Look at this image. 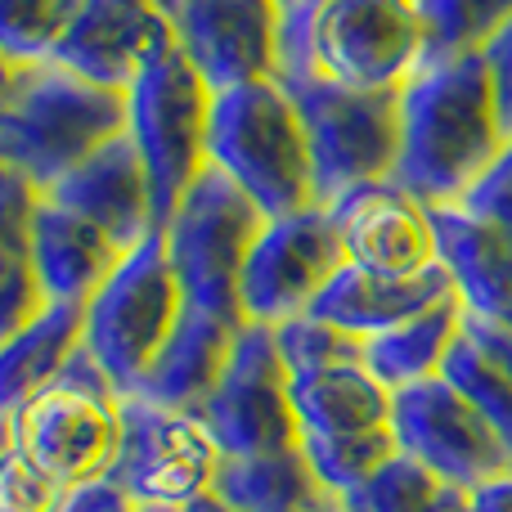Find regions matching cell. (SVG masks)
Segmentation results:
<instances>
[{
    "label": "cell",
    "mask_w": 512,
    "mask_h": 512,
    "mask_svg": "<svg viewBox=\"0 0 512 512\" xmlns=\"http://www.w3.org/2000/svg\"><path fill=\"white\" fill-rule=\"evenodd\" d=\"M45 194L59 198L77 216H86L90 225H99L122 252L140 248L149 234H158V203H153L149 171H144L131 135L108 140Z\"/></svg>",
    "instance_id": "cell-17"
},
{
    "label": "cell",
    "mask_w": 512,
    "mask_h": 512,
    "mask_svg": "<svg viewBox=\"0 0 512 512\" xmlns=\"http://www.w3.org/2000/svg\"><path fill=\"white\" fill-rule=\"evenodd\" d=\"M436 239H441V265L468 315L512 333V248L486 225H477L459 207H436Z\"/></svg>",
    "instance_id": "cell-22"
},
{
    "label": "cell",
    "mask_w": 512,
    "mask_h": 512,
    "mask_svg": "<svg viewBox=\"0 0 512 512\" xmlns=\"http://www.w3.org/2000/svg\"><path fill=\"white\" fill-rule=\"evenodd\" d=\"M423 23V63L481 54L512 23V0H414Z\"/></svg>",
    "instance_id": "cell-27"
},
{
    "label": "cell",
    "mask_w": 512,
    "mask_h": 512,
    "mask_svg": "<svg viewBox=\"0 0 512 512\" xmlns=\"http://www.w3.org/2000/svg\"><path fill=\"white\" fill-rule=\"evenodd\" d=\"M239 333L243 328L230 324V319H216L207 310L185 306L176 333L167 337L158 360L149 364L135 396L162 409H180V414H203V405L216 396L225 369H230Z\"/></svg>",
    "instance_id": "cell-19"
},
{
    "label": "cell",
    "mask_w": 512,
    "mask_h": 512,
    "mask_svg": "<svg viewBox=\"0 0 512 512\" xmlns=\"http://www.w3.org/2000/svg\"><path fill=\"white\" fill-rule=\"evenodd\" d=\"M81 346H86V306L68 301H45L18 333L0 337V414L54 387Z\"/></svg>",
    "instance_id": "cell-23"
},
{
    "label": "cell",
    "mask_w": 512,
    "mask_h": 512,
    "mask_svg": "<svg viewBox=\"0 0 512 512\" xmlns=\"http://www.w3.org/2000/svg\"><path fill=\"white\" fill-rule=\"evenodd\" d=\"M221 445L198 414L122 396V445L108 472L140 512H185L216 490Z\"/></svg>",
    "instance_id": "cell-10"
},
{
    "label": "cell",
    "mask_w": 512,
    "mask_h": 512,
    "mask_svg": "<svg viewBox=\"0 0 512 512\" xmlns=\"http://www.w3.org/2000/svg\"><path fill=\"white\" fill-rule=\"evenodd\" d=\"M126 135V90H108L59 59H0V167L50 189Z\"/></svg>",
    "instance_id": "cell-2"
},
{
    "label": "cell",
    "mask_w": 512,
    "mask_h": 512,
    "mask_svg": "<svg viewBox=\"0 0 512 512\" xmlns=\"http://www.w3.org/2000/svg\"><path fill=\"white\" fill-rule=\"evenodd\" d=\"M207 158L265 216H292L319 207L310 140L297 99L288 95L283 81H252V86L216 95Z\"/></svg>",
    "instance_id": "cell-4"
},
{
    "label": "cell",
    "mask_w": 512,
    "mask_h": 512,
    "mask_svg": "<svg viewBox=\"0 0 512 512\" xmlns=\"http://www.w3.org/2000/svg\"><path fill=\"white\" fill-rule=\"evenodd\" d=\"M59 512H140L131 504V495H126L122 486H113V481H86V486H72L68 499H63Z\"/></svg>",
    "instance_id": "cell-36"
},
{
    "label": "cell",
    "mask_w": 512,
    "mask_h": 512,
    "mask_svg": "<svg viewBox=\"0 0 512 512\" xmlns=\"http://www.w3.org/2000/svg\"><path fill=\"white\" fill-rule=\"evenodd\" d=\"M445 490L450 486H445L436 472H427L418 459L396 450L364 486H355L351 495H342L337 504L346 512H432V504Z\"/></svg>",
    "instance_id": "cell-29"
},
{
    "label": "cell",
    "mask_w": 512,
    "mask_h": 512,
    "mask_svg": "<svg viewBox=\"0 0 512 512\" xmlns=\"http://www.w3.org/2000/svg\"><path fill=\"white\" fill-rule=\"evenodd\" d=\"M216 90L198 77L180 45L149 63L126 90V135L140 153L158 203V230L171 221L180 198L212 167L207 135H212Z\"/></svg>",
    "instance_id": "cell-8"
},
{
    "label": "cell",
    "mask_w": 512,
    "mask_h": 512,
    "mask_svg": "<svg viewBox=\"0 0 512 512\" xmlns=\"http://www.w3.org/2000/svg\"><path fill=\"white\" fill-rule=\"evenodd\" d=\"M391 432L409 459H418L454 490H477L481 481L512 468V454L495 436V427L445 378H427L396 391L391 396Z\"/></svg>",
    "instance_id": "cell-14"
},
{
    "label": "cell",
    "mask_w": 512,
    "mask_h": 512,
    "mask_svg": "<svg viewBox=\"0 0 512 512\" xmlns=\"http://www.w3.org/2000/svg\"><path fill=\"white\" fill-rule=\"evenodd\" d=\"M441 378L454 382V387L463 391V400H468V405L477 409L490 427H495V436L504 441V450L512 454V382L477 351V346L468 342V333H463V342L450 351Z\"/></svg>",
    "instance_id": "cell-31"
},
{
    "label": "cell",
    "mask_w": 512,
    "mask_h": 512,
    "mask_svg": "<svg viewBox=\"0 0 512 512\" xmlns=\"http://www.w3.org/2000/svg\"><path fill=\"white\" fill-rule=\"evenodd\" d=\"M463 319H468V310H463L459 292H454V297L436 301L423 315L396 324L391 333L369 337L364 342V364L391 396L414 387V382L441 378L450 351L463 342Z\"/></svg>",
    "instance_id": "cell-25"
},
{
    "label": "cell",
    "mask_w": 512,
    "mask_h": 512,
    "mask_svg": "<svg viewBox=\"0 0 512 512\" xmlns=\"http://www.w3.org/2000/svg\"><path fill=\"white\" fill-rule=\"evenodd\" d=\"M292 409L301 423V441L391 432V391L373 378L364 360L292 373Z\"/></svg>",
    "instance_id": "cell-21"
},
{
    "label": "cell",
    "mask_w": 512,
    "mask_h": 512,
    "mask_svg": "<svg viewBox=\"0 0 512 512\" xmlns=\"http://www.w3.org/2000/svg\"><path fill=\"white\" fill-rule=\"evenodd\" d=\"M342 265V243H337V230L324 207L270 216L248 265H243V324L283 328L310 315L324 288L342 274Z\"/></svg>",
    "instance_id": "cell-11"
},
{
    "label": "cell",
    "mask_w": 512,
    "mask_h": 512,
    "mask_svg": "<svg viewBox=\"0 0 512 512\" xmlns=\"http://www.w3.org/2000/svg\"><path fill=\"white\" fill-rule=\"evenodd\" d=\"M274 342H279L288 373H306V369H319V364H342V360H364L360 337L342 333V328L324 324L315 315H301L292 324L274 328Z\"/></svg>",
    "instance_id": "cell-32"
},
{
    "label": "cell",
    "mask_w": 512,
    "mask_h": 512,
    "mask_svg": "<svg viewBox=\"0 0 512 512\" xmlns=\"http://www.w3.org/2000/svg\"><path fill=\"white\" fill-rule=\"evenodd\" d=\"M216 436L221 454H274L301 445L292 409V373L279 355L274 328L243 324L216 396L198 414Z\"/></svg>",
    "instance_id": "cell-13"
},
{
    "label": "cell",
    "mask_w": 512,
    "mask_h": 512,
    "mask_svg": "<svg viewBox=\"0 0 512 512\" xmlns=\"http://www.w3.org/2000/svg\"><path fill=\"white\" fill-rule=\"evenodd\" d=\"M0 512H59L72 486H63L59 477L27 459V450L9 436H0Z\"/></svg>",
    "instance_id": "cell-33"
},
{
    "label": "cell",
    "mask_w": 512,
    "mask_h": 512,
    "mask_svg": "<svg viewBox=\"0 0 512 512\" xmlns=\"http://www.w3.org/2000/svg\"><path fill=\"white\" fill-rule=\"evenodd\" d=\"M185 512H230V508H225L216 495H207V499H198V504H194V508H185Z\"/></svg>",
    "instance_id": "cell-40"
},
{
    "label": "cell",
    "mask_w": 512,
    "mask_h": 512,
    "mask_svg": "<svg viewBox=\"0 0 512 512\" xmlns=\"http://www.w3.org/2000/svg\"><path fill=\"white\" fill-rule=\"evenodd\" d=\"M36 198H41V189H32L23 176L0 167V337L18 333L45 306L32 265Z\"/></svg>",
    "instance_id": "cell-26"
},
{
    "label": "cell",
    "mask_w": 512,
    "mask_h": 512,
    "mask_svg": "<svg viewBox=\"0 0 512 512\" xmlns=\"http://www.w3.org/2000/svg\"><path fill=\"white\" fill-rule=\"evenodd\" d=\"M301 450H306L315 477L328 486V495L342 499L355 486H364L400 445L396 432H369V436H342V441H301Z\"/></svg>",
    "instance_id": "cell-30"
},
{
    "label": "cell",
    "mask_w": 512,
    "mask_h": 512,
    "mask_svg": "<svg viewBox=\"0 0 512 512\" xmlns=\"http://www.w3.org/2000/svg\"><path fill=\"white\" fill-rule=\"evenodd\" d=\"M176 45L221 95L283 72V0H158Z\"/></svg>",
    "instance_id": "cell-12"
},
{
    "label": "cell",
    "mask_w": 512,
    "mask_h": 512,
    "mask_svg": "<svg viewBox=\"0 0 512 512\" xmlns=\"http://www.w3.org/2000/svg\"><path fill=\"white\" fill-rule=\"evenodd\" d=\"M185 292L171 270L162 234L122 256L108 283L86 301V351L99 360L117 396H135L140 378L185 315Z\"/></svg>",
    "instance_id": "cell-9"
},
{
    "label": "cell",
    "mask_w": 512,
    "mask_h": 512,
    "mask_svg": "<svg viewBox=\"0 0 512 512\" xmlns=\"http://www.w3.org/2000/svg\"><path fill=\"white\" fill-rule=\"evenodd\" d=\"M324 512H346V508H342V504H337V499H333V504H328Z\"/></svg>",
    "instance_id": "cell-41"
},
{
    "label": "cell",
    "mask_w": 512,
    "mask_h": 512,
    "mask_svg": "<svg viewBox=\"0 0 512 512\" xmlns=\"http://www.w3.org/2000/svg\"><path fill=\"white\" fill-rule=\"evenodd\" d=\"M212 495L230 512H324L333 504L301 445L274 454H225Z\"/></svg>",
    "instance_id": "cell-24"
},
{
    "label": "cell",
    "mask_w": 512,
    "mask_h": 512,
    "mask_svg": "<svg viewBox=\"0 0 512 512\" xmlns=\"http://www.w3.org/2000/svg\"><path fill=\"white\" fill-rule=\"evenodd\" d=\"M86 0H0V59H54Z\"/></svg>",
    "instance_id": "cell-28"
},
{
    "label": "cell",
    "mask_w": 512,
    "mask_h": 512,
    "mask_svg": "<svg viewBox=\"0 0 512 512\" xmlns=\"http://www.w3.org/2000/svg\"><path fill=\"white\" fill-rule=\"evenodd\" d=\"M508 131L481 54L423 63L400 90L396 185L423 207H459L499 158Z\"/></svg>",
    "instance_id": "cell-1"
},
{
    "label": "cell",
    "mask_w": 512,
    "mask_h": 512,
    "mask_svg": "<svg viewBox=\"0 0 512 512\" xmlns=\"http://www.w3.org/2000/svg\"><path fill=\"white\" fill-rule=\"evenodd\" d=\"M171 45L176 32L158 0H86L54 59L95 86L131 90V81Z\"/></svg>",
    "instance_id": "cell-16"
},
{
    "label": "cell",
    "mask_w": 512,
    "mask_h": 512,
    "mask_svg": "<svg viewBox=\"0 0 512 512\" xmlns=\"http://www.w3.org/2000/svg\"><path fill=\"white\" fill-rule=\"evenodd\" d=\"M445 297H454V283L445 265L432 274H414V279L369 274V270H355V265H342V274L324 288V297L315 301L310 315L360 337V342H369V337H382L396 324H405V319L432 310Z\"/></svg>",
    "instance_id": "cell-20"
},
{
    "label": "cell",
    "mask_w": 512,
    "mask_h": 512,
    "mask_svg": "<svg viewBox=\"0 0 512 512\" xmlns=\"http://www.w3.org/2000/svg\"><path fill=\"white\" fill-rule=\"evenodd\" d=\"M432 512H468V490H445V495L441 499H436V504H432Z\"/></svg>",
    "instance_id": "cell-39"
},
{
    "label": "cell",
    "mask_w": 512,
    "mask_h": 512,
    "mask_svg": "<svg viewBox=\"0 0 512 512\" xmlns=\"http://www.w3.org/2000/svg\"><path fill=\"white\" fill-rule=\"evenodd\" d=\"M122 248L108 239L99 225L63 207L59 198L41 194L32 212V265L36 283H41L45 301H68V306H86L108 274L122 265Z\"/></svg>",
    "instance_id": "cell-18"
},
{
    "label": "cell",
    "mask_w": 512,
    "mask_h": 512,
    "mask_svg": "<svg viewBox=\"0 0 512 512\" xmlns=\"http://www.w3.org/2000/svg\"><path fill=\"white\" fill-rule=\"evenodd\" d=\"M265 221L270 216L225 171L207 167L189 185V194L180 198L171 221L158 230L189 306L243 328L239 283Z\"/></svg>",
    "instance_id": "cell-6"
},
{
    "label": "cell",
    "mask_w": 512,
    "mask_h": 512,
    "mask_svg": "<svg viewBox=\"0 0 512 512\" xmlns=\"http://www.w3.org/2000/svg\"><path fill=\"white\" fill-rule=\"evenodd\" d=\"M459 212H468L477 225H486L490 234L512 248V135L504 140L499 158L490 162V171L468 189V198L459 203Z\"/></svg>",
    "instance_id": "cell-34"
},
{
    "label": "cell",
    "mask_w": 512,
    "mask_h": 512,
    "mask_svg": "<svg viewBox=\"0 0 512 512\" xmlns=\"http://www.w3.org/2000/svg\"><path fill=\"white\" fill-rule=\"evenodd\" d=\"M423 54L414 0H297L283 18V72L315 68L351 90L396 95L423 68Z\"/></svg>",
    "instance_id": "cell-3"
},
{
    "label": "cell",
    "mask_w": 512,
    "mask_h": 512,
    "mask_svg": "<svg viewBox=\"0 0 512 512\" xmlns=\"http://www.w3.org/2000/svg\"><path fill=\"white\" fill-rule=\"evenodd\" d=\"M468 512H512V468L468 490Z\"/></svg>",
    "instance_id": "cell-38"
},
{
    "label": "cell",
    "mask_w": 512,
    "mask_h": 512,
    "mask_svg": "<svg viewBox=\"0 0 512 512\" xmlns=\"http://www.w3.org/2000/svg\"><path fill=\"white\" fill-rule=\"evenodd\" d=\"M0 436L18 441L27 459L41 463L63 486L104 481L122 445V396L81 346L54 387L0 414Z\"/></svg>",
    "instance_id": "cell-5"
},
{
    "label": "cell",
    "mask_w": 512,
    "mask_h": 512,
    "mask_svg": "<svg viewBox=\"0 0 512 512\" xmlns=\"http://www.w3.org/2000/svg\"><path fill=\"white\" fill-rule=\"evenodd\" d=\"M324 212L337 230L346 265L355 270L396 274V279L441 270V239H436L432 207H423L396 180L346 189Z\"/></svg>",
    "instance_id": "cell-15"
},
{
    "label": "cell",
    "mask_w": 512,
    "mask_h": 512,
    "mask_svg": "<svg viewBox=\"0 0 512 512\" xmlns=\"http://www.w3.org/2000/svg\"><path fill=\"white\" fill-rule=\"evenodd\" d=\"M292 5H297V0H283V9H292Z\"/></svg>",
    "instance_id": "cell-42"
},
{
    "label": "cell",
    "mask_w": 512,
    "mask_h": 512,
    "mask_svg": "<svg viewBox=\"0 0 512 512\" xmlns=\"http://www.w3.org/2000/svg\"><path fill=\"white\" fill-rule=\"evenodd\" d=\"M481 59H486L490 86H495V104H499V117H504V131L512 135V23L481 50Z\"/></svg>",
    "instance_id": "cell-35"
},
{
    "label": "cell",
    "mask_w": 512,
    "mask_h": 512,
    "mask_svg": "<svg viewBox=\"0 0 512 512\" xmlns=\"http://www.w3.org/2000/svg\"><path fill=\"white\" fill-rule=\"evenodd\" d=\"M463 310H468V306H463ZM463 333H468V342L477 346V351L486 355V360L495 364V369L512 382V333H508V328L490 324V319L468 315V319H463Z\"/></svg>",
    "instance_id": "cell-37"
},
{
    "label": "cell",
    "mask_w": 512,
    "mask_h": 512,
    "mask_svg": "<svg viewBox=\"0 0 512 512\" xmlns=\"http://www.w3.org/2000/svg\"><path fill=\"white\" fill-rule=\"evenodd\" d=\"M283 86L297 99L301 126L315 162L319 207L342 198L346 189L396 176L400 158V90H351L319 77L315 68L283 72Z\"/></svg>",
    "instance_id": "cell-7"
}]
</instances>
